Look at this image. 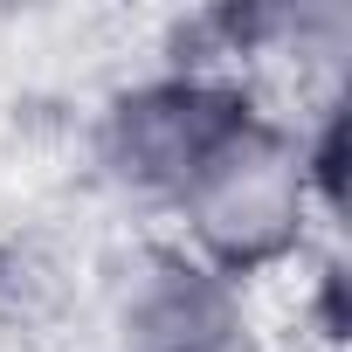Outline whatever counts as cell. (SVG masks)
I'll use <instances>...</instances> for the list:
<instances>
[{
    "instance_id": "obj_2",
    "label": "cell",
    "mask_w": 352,
    "mask_h": 352,
    "mask_svg": "<svg viewBox=\"0 0 352 352\" xmlns=\"http://www.w3.org/2000/svg\"><path fill=\"white\" fill-rule=\"evenodd\" d=\"M256 111V97L221 69H166L118 90L97 118V173L104 187L145 214H173L201 159Z\"/></svg>"
},
{
    "instance_id": "obj_1",
    "label": "cell",
    "mask_w": 352,
    "mask_h": 352,
    "mask_svg": "<svg viewBox=\"0 0 352 352\" xmlns=\"http://www.w3.org/2000/svg\"><path fill=\"white\" fill-rule=\"evenodd\" d=\"M166 221L180 228V249H194L201 263H214L235 283L290 263L318 221V187H311L297 124H283L256 104L201 159V173L187 180V194L173 201Z\"/></svg>"
},
{
    "instance_id": "obj_4",
    "label": "cell",
    "mask_w": 352,
    "mask_h": 352,
    "mask_svg": "<svg viewBox=\"0 0 352 352\" xmlns=\"http://www.w3.org/2000/svg\"><path fill=\"white\" fill-rule=\"evenodd\" d=\"M76 304H83V270L56 242H42V235L0 242V331H8V338H21V331L42 338Z\"/></svg>"
},
{
    "instance_id": "obj_3",
    "label": "cell",
    "mask_w": 352,
    "mask_h": 352,
    "mask_svg": "<svg viewBox=\"0 0 352 352\" xmlns=\"http://www.w3.org/2000/svg\"><path fill=\"white\" fill-rule=\"evenodd\" d=\"M104 352H263L249 290L180 242H138L97 263Z\"/></svg>"
}]
</instances>
